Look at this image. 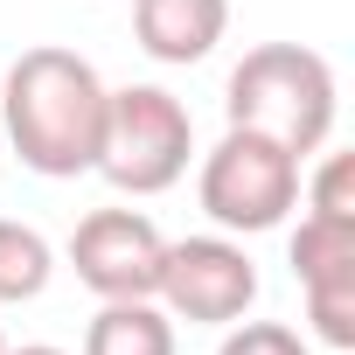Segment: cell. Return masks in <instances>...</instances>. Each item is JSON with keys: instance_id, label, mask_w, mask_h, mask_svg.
I'll return each instance as SVG.
<instances>
[{"instance_id": "6da1fadb", "label": "cell", "mask_w": 355, "mask_h": 355, "mask_svg": "<svg viewBox=\"0 0 355 355\" xmlns=\"http://www.w3.org/2000/svg\"><path fill=\"white\" fill-rule=\"evenodd\" d=\"M105 77L63 49V42H35L8 63L0 77V125H8V146L21 153L28 174L42 182H77V174H98V146H105Z\"/></svg>"}, {"instance_id": "7a4b0ae2", "label": "cell", "mask_w": 355, "mask_h": 355, "mask_svg": "<svg viewBox=\"0 0 355 355\" xmlns=\"http://www.w3.org/2000/svg\"><path fill=\"white\" fill-rule=\"evenodd\" d=\"M223 112L237 132H258L272 146H286L293 160L320 153L334 132V70L320 49L300 42H258L244 49V63L230 70Z\"/></svg>"}, {"instance_id": "3957f363", "label": "cell", "mask_w": 355, "mask_h": 355, "mask_svg": "<svg viewBox=\"0 0 355 355\" xmlns=\"http://www.w3.org/2000/svg\"><path fill=\"white\" fill-rule=\"evenodd\" d=\"M196 153V119L189 105L160 91V84H125L105 105V146H98V174L119 196H160L189 174Z\"/></svg>"}, {"instance_id": "277c9868", "label": "cell", "mask_w": 355, "mask_h": 355, "mask_svg": "<svg viewBox=\"0 0 355 355\" xmlns=\"http://www.w3.org/2000/svg\"><path fill=\"white\" fill-rule=\"evenodd\" d=\"M196 196H202V216L230 237H258V230H279L293 209H300V160L258 132H223L209 153H202V174H196Z\"/></svg>"}, {"instance_id": "5b68a950", "label": "cell", "mask_w": 355, "mask_h": 355, "mask_svg": "<svg viewBox=\"0 0 355 355\" xmlns=\"http://www.w3.org/2000/svg\"><path fill=\"white\" fill-rule=\"evenodd\" d=\"M153 300L167 306V320L230 327L258 300V265H251V251L237 237H182V244H167V258H160Z\"/></svg>"}, {"instance_id": "8992f818", "label": "cell", "mask_w": 355, "mask_h": 355, "mask_svg": "<svg viewBox=\"0 0 355 355\" xmlns=\"http://www.w3.org/2000/svg\"><path fill=\"white\" fill-rule=\"evenodd\" d=\"M167 237L139 209H91L70 230V265L98 300H153Z\"/></svg>"}, {"instance_id": "52a82bcc", "label": "cell", "mask_w": 355, "mask_h": 355, "mask_svg": "<svg viewBox=\"0 0 355 355\" xmlns=\"http://www.w3.org/2000/svg\"><path fill=\"white\" fill-rule=\"evenodd\" d=\"M293 279L306 293V320L327 348H355V223L300 216L293 230Z\"/></svg>"}, {"instance_id": "ba28073f", "label": "cell", "mask_w": 355, "mask_h": 355, "mask_svg": "<svg viewBox=\"0 0 355 355\" xmlns=\"http://www.w3.org/2000/svg\"><path fill=\"white\" fill-rule=\"evenodd\" d=\"M230 28V0H132V35L153 63H202Z\"/></svg>"}, {"instance_id": "9c48e42d", "label": "cell", "mask_w": 355, "mask_h": 355, "mask_svg": "<svg viewBox=\"0 0 355 355\" xmlns=\"http://www.w3.org/2000/svg\"><path fill=\"white\" fill-rule=\"evenodd\" d=\"M84 355H174V320L153 300H98Z\"/></svg>"}, {"instance_id": "30bf717a", "label": "cell", "mask_w": 355, "mask_h": 355, "mask_svg": "<svg viewBox=\"0 0 355 355\" xmlns=\"http://www.w3.org/2000/svg\"><path fill=\"white\" fill-rule=\"evenodd\" d=\"M56 272V251L35 223H15L0 216V300H35Z\"/></svg>"}, {"instance_id": "8fae6325", "label": "cell", "mask_w": 355, "mask_h": 355, "mask_svg": "<svg viewBox=\"0 0 355 355\" xmlns=\"http://www.w3.org/2000/svg\"><path fill=\"white\" fill-rule=\"evenodd\" d=\"M306 216H334V223H355V160L348 153H327L313 189H306Z\"/></svg>"}, {"instance_id": "7c38bea8", "label": "cell", "mask_w": 355, "mask_h": 355, "mask_svg": "<svg viewBox=\"0 0 355 355\" xmlns=\"http://www.w3.org/2000/svg\"><path fill=\"white\" fill-rule=\"evenodd\" d=\"M216 355H313V348L286 320H230V334H223Z\"/></svg>"}, {"instance_id": "4fadbf2b", "label": "cell", "mask_w": 355, "mask_h": 355, "mask_svg": "<svg viewBox=\"0 0 355 355\" xmlns=\"http://www.w3.org/2000/svg\"><path fill=\"white\" fill-rule=\"evenodd\" d=\"M8 355H63V348H49V341H35V348H8Z\"/></svg>"}, {"instance_id": "5bb4252c", "label": "cell", "mask_w": 355, "mask_h": 355, "mask_svg": "<svg viewBox=\"0 0 355 355\" xmlns=\"http://www.w3.org/2000/svg\"><path fill=\"white\" fill-rule=\"evenodd\" d=\"M0 355H8V334H0Z\"/></svg>"}]
</instances>
